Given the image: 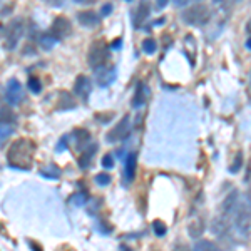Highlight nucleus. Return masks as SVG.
Returning <instances> with one entry per match:
<instances>
[{
    "instance_id": "nucleus-16",
    "label": "nucleus",
    "mask_w": 251,
    "mask_h": 251,
    "mask_svg": "<svg viewBox=\"0 0 251 251\" xmlns=\"http://www.w3.org/2000/svg\"><path fill=\"white\" fill-rule=\"evenodd\" d=\"M146 97H148V89H146L144 84H137L134 97H132V107H141L144 106L146 102Z\"/></svg>"
},
{
    "instance_id": "nucleus-36",
    "label": "nucleus",
    "mask_w": 251,
    "mask_h": 251,
    "mask_svg": "<svg viewBox=\"0 0 251 251\" xmlns=\"http://www.w3.org/2000/svg\"><path fill=\"white\" fill-rule=\"evenodd\" d=\"M72 2L80 3V5H92V3H96V0H72Z\"/></svg>"
},
{
    "instance_id": "nucleus-3",
    "label": "nucleus",
    "mask_w": 251,
    "mask_h": 251,
    "mask_svg": "<svg viewBox=\"0 0 251 251\" xmlns=\"http://www.w3.org/2000/svg\"><path fill=\"white\" fill-rule=\"evenodd\" d=\"M2 39H3V49L5 50H14L15 47L19 46L20 39L24 37V32H25V24H24V19H12L10 24L5 27H2Z\"/></svg>"
},
{
    "instance_id": "nucleus-37",
    "label": "nucleus",
    "mask_w": 251,
    "mask_h": 251,
    "mask_svg": "<svg viewBox=\"0 0 251 251\" xmlns=\"http://www.w3.org/2000/svg\"><path fill=\"white\" fill-rule=\"evenodd\" d=\"M173 251H193V250H191V248H188L186 245H176V246L173 248Z\"/></svg>"
},
{
    "instance_id": "nucleus-2",
    "label": "nucleus",
    "mask_w": 251,
    "mask_h": 251,
    "mask_svg": "<svg viewBox=\"0 0 251 251\" xmlns=\"http://www.w3.org/2000/svg\"><path fill=\"white\" fill-rule=\"evenodd\" d=\"M211 19V9L206 3H194L181 12V20L186 25L191 27H204Z\"/></svg>"
},
{
    "instance_id": "nucleus-14",
    "label": "nucleus",
    "mask_w": 251,
    "mask_h": 251,
    "mask_svg": "<svg viewBox=\"0 0 251 251\" xmlns=\"http://www.w3.org/2000/svg\"><path fill=\"white\" fill-rule=\"evenodd\" d=\"M75 100H74V96L67 91H60L59 92V102H57V107L60 111H71V109H75Z\"/></svg>"
},
{
    "instance_id": "nucleus-7",
    "label": "nucleus",
    "mask_w": 251,
    "mask_h": 251,
    "mask_svg": "<svg viewBox=\"0 0 251 251\" xmlns=\"http://www.w3.org/2000/svg\"><path fill=\"white\" fill-rule=\"evenodd\" d=\"M3 97L10 106H19L24 100V87L17 79H9L5 84V91H3Z\"/></svg>"
},
{
    "instance_id": "nucleus-18",
    "label": "nucleus",
    "mask_w": 251,
    "mask_h": 251,
    "mask_svg": "<svg viewBox=\"0 0 251 251\" xmlns=\"http://www.w3.org/2000/svg\"><path fill=\"white\" fill-rule=\"evenodd\" d=\"M72 136H74L75 146H77L79 149L91 143V132H89L87 129H75V131L72 132Z\"/></svg>"
},
{
    "instance_id": "nucleus-20",
    "label": "nucleus",
    "mask_w": 251,
    "mask_h": 251,
    "mask_svg": "<svg viewBox=\"0 0 251 251\" xmlns=\"http://www.w3.org/2000/svg\"><path fill=\"white\" fill-rule=\"evenodd\" d=\"M203 233H204V221L201 220V218H198V220H194L191 225H189V236L200 238Z\"/></svg>"
},
{
    "instance_id": "nucleus-32",
    "label": "nucleus",
    "mask_w": 251,
    "mask_h": 251,
    "mask_svg": "<svg viewBox=\"0 0 251 251\" xmlns=\"http://www.w3.org/2000/svg\"><path fill=\"white\" fill-rule=\"evenodd\" d=\"M12 134V126L10 124H2V143Z\"/></svg>"
},
{
    "instance_id": "nucleus-38",
    "label": "nucleus",
    "mask_w": 251,
    "mask_h": 251,
    "mask_svg": "<svg viewBox=\"0 0 251 251\" xmlns=\"http://www.w3.org/2000/svg\"><path fill=\"white\" fill-rule=\"evenodd\" d=\"M168 2H169V0H156L157 9H164V7L168 5Z\"/></svg>"
},
{
    "instance_id": "nucleus-39",
    "label": "nucleus",
    "mask_w": 251,
    "mask_h": 251,
    "mask_svg": "<svg viewBox=\"0 0 251 251\" xmlns=\"http://www.w3.org/2000/svg\"><path fill=\"white\" fill-rule=\"evenodd\" d=\"M119 44H121V39H117L116 42H112V44H111V47H112V49H119V47H121Z\"/></svg>"
},
{
    "instance_id": "nucleus-30",
    "label": "nucleus",
    "mask_w": 251,
    "mask_h": 251,
    "mask_svg": "<svg viewBox=\"0 0 251 251\" xmlns=\"http://www.w3.org/2000/svg\"><path fill=\"white\" fill-rule=\"evenodd\" d=\"M96 184L97 186H107V184H111V176H109L107 173H100V174H97L96 176Z\"/></svg>"
},
{
    "instance_id": "nucleus-23",
    "label": "nucleus",
    "mask_w": 251,
    "mask_h": 251,
    "mask_svg": "<svg viewBox=\"0 0 251 251\" xmlns=\"http://www.w3.org/2000/svg\"><path fill=\"white\" fill-rule=\"evenodd\" d=\"M143 50L146 52V54H149V55L154 54V52L157 50V44H156V40H154V39H151V37L144 39V40H143Z\"/></svg>"
},
{
    "instance_id": "nucleus-31",
    "label": "nucleus",
    "mask_w": 251,
    "mask_h": 251,
    "mask_svg": "<svg viewBox=\"0 0 251 251\" xmlns=\"http://www.w3.org/2000/svg\"><path fill=\"white\" fill-rule=\"evenodd\" d=\"M102 166L106 169L114 168V156H112V154H104L102 156Z\"/></svg>"
},
{
    "instance_id": "nucleus-41",
    "label": "nucleus",
    "mask_w": 251,
    "mask_h": 251,
    "mask_svg": "<svg viewBox=\"0 0 251 251\" xmlns=\"http://www.w3.org/2000/svg\"><path fill=\"white\" fill-rule=\"evenodd\" d=\"M30 245H32V250H34V251H40L39 250V245H35V243H30Z\"/></svg>"
},
{
    "instance_id": "nucleus-8",
    "label": "nucleus",
    "mask_w": 251,
    "mask_h": 251,
    "mask_svg": "<svg viewBox=\"0 0 251 251\" xmlns=\"http://www.w3.org/2000/svg\"><path fill=\"white\" fill-rule=\"evenodd\" d=\"M50 32L57 40H62L72 34V24L67 17H55L50 25Z\"/></svg>"
},
{
    "instance_id": "nucleus-43",
    "label": "nucleus",
    "mask_w": 251,
    "mask_h": 251,
    "mask_svg": "<svg viewBox=\"0 0 251 251\" xmlns=\"http://www.w3.org/2000/svg\"><path fill=\"white\" fill-rule=\"evenodd\" d=\"M231 2H241V0H231Z\"/></svg>"
},
{
    "instance_id": "nucleus-1",
    "label": "nucleus",
    "mask_w": 251,
    "mask_h": 251,
    "mask_svg": "<svg viewBox=\"0 0 251 251\" xmlns=\"http://www.w3.org/2000/svg\"><path fill=\"white\" fill-rule=\"evenodd\" d=\"M35 154V144L29 139H19L10 146L7 152V163L12 168L17 169H29L32 166Z\"/></svg>"
},
{
    "instance_id": "nucleus-24",
    "label": "nucleus",
    "mask_w": 251,
    "mask_h": 251,
    "mask_svg": "<svg viewBox=\"0 0 251 251\" xmlns=\"http://www.w3.org/2000/svg\"><path fill=\"white\" fill-rule=\"evenodd\" d=\"M152 231L156 233V236H164L168 233V226L161 220H154V223H152Z\"/></svg>"
},
{
    "instance_id": "nucleus-40",
    "label": "nucleus",
    "mask_w": 251,
    "mask_h": 251,
    "mask_svg": "<svg viewBox=\"0 0 251 251\" xmlns=\"http://www.w3.org/2000/svg\"><path fill=\"white\" fill-rule=\"evenodd\" d=\"M245 46H246V49H250V50H251V34H250V37L246 39V44H245Z\"/></svg>"
},
{
    "instance_id": "nucleus-11",
    "label": "nucleus",
    "mask_w": 251,
    "mask_h": 251,
    "mask_svg": "<svg viewBox=\"0 0 251 251\" xmlns=\"http://www.w3.org/2000/svg\"><path fill=\"white\" fill-rule=\"evenodd\" d=\"M116 79V67L114 66H102L99 69H96V82L100 87H107L111 86V82Z\"/></svg>"
},
{
    "instance_id": "nucleus-26",
    "label": "nucleus",
    "mask_w": 251,
    "mask_h": 251,
    "mask_svg": "<svg viewBox=\"0 0 251 251\" xmlns=\"http://www.w3.org/2000/svg\"><path fill=\"white\" fill-rule=\"evenodd\" d=\"M15 123V116L10 109H7L5 106L2 107V124H14Z\"/></svg>"
},
{
    "instance_id": "nucleus-29",
    "label": "nucleus",
    "mask_w": 251,
    "mask_h": 251,
    "mask_svg": "<svg viewBox=\"0 0 251 251\" xmlns=\"http://www.w3.org/2000/svg\"><path fill=\"white\" fill-rule=\"evenodd\" d=\"M201 0H173L174 7H177V9H188V7L194 5V3H200Z\"/></svg>"
},
{
    "instance_id": "nucleus-33",
    "label": "nucleus",
    "mask_w": 251,
    "mask_h": 251,
    "mask_svg": "<svg viewBox=\"0 0 251 251\" xmlns=\"http://www.w3.org/2000/svg\"><path fill=\"white\" fill-rule=\"evenodd\" d=\"M66 148H67V137L64 136L62 139H60V143L57 144V151H64Z\"/></svg>"
},
{
    "instance_id": "nucleus-6",
    "label": "nucleus",
    "mask_w": 251,
    "mask_h": 251,
    "mask_svg": "<svg viewBox=\"0 0 251 251\" xmlns=\"http://www.w3.org/2000/svg\"><path fill=\"white\" fill-rule=\"evenodd\" d=\"M131 134V117L127 114L121 117V121L117 123L114 127L106 134V141L107 143H119V141H124L126 137Z\"/></svg>"
},
{
    "instance_id": "nucleus-5",
    "label": "nucleus",
    "mask_w": 251,
    "mask_h": 251,
    "mask_svg": "<svg viewBox=\"0 0 251 251\" xmlns=\"http://www.w3.org/2000/svg\"><path fill=\"white\" fill-rule=\"evenodd\" d=\"M233 223L238 231L241 234H245V236L251 233V209L248 204L240 203L236 213H234V216H233Z\"/></svg>"
},
{
    "instance_id": "nucleus-17",
    "label": "nucleus",
    "mask_w": 251,
    "mask_h": 251,
    "mask_svg": "<svg viewBox=\"0 0 251 251\" xmlns=\"http://www.w3.org/2000/svg\"><path fill=\"white\" fill-rule=\"evenodd\" d=\"M96 151H97V144H91V146H89V148L86 149V151L82 152V156L79 157V166H80V169L89 168V164H91L92 157L96 156Z\"/></svg>"
},
{
    "instance_id": "nucleus-25",
    "label": "nucleus",
    "mask_w": 251,
    "mask_h": 251,
    "mask_svg": "<svg viewBox=\"0 0 251 251\" xmlns=\"http://www.w3.org/2000/svg\"><path fill=\"white\" fill-rule=\"evenodd\" d=\"M87 200H89V196L82 191V193H75L74 196L71 198V203L74 206H84L87 203Z\"/></svg>"
},
{
    "instance_id": "nucleus-27",
    "label": "nucleus",
    "mask_w": 251,
    "mask_h": 251,
    "mask_svg": "<svg viewBox=\"0 0 251 251\" xmlns=\"http://www.w3.org/2000/svg\"><path fill=\"white\" fill-rule=\"evenodd\" d=\"M29 89L34 94H40V91H42V82L39 80V77H29Z\"/></svg>"
},
{
    "instance_id": "nucleus-10",
    "label": "nucleus",
    "mask_w": 251,
    "mask_h": 251,
    "mask_svg": "<svg viewBox=\"0 0 251 251\" xmlns=\"http://www.w3.org/2000/svg\"><path fill=\"white\" fill-rule=\"evenodd\" d=\"M91 91H92V86H91V79L87 75H77L75 77V82H74V92L75 96L80 97L84 102L89 100V96H91Z\"/></svg>"
},
{
    "instance_id": "nucleus-42",
    "label": "nucleus",
    "mask_w": 251,
    "mask_h": 251,
    "mask_svg": "<svg viewBox=\"0 0 251 251\" xmlns=\"http://www.w3.org/2000/svg\"><path fill=\"white\" fill-rule=\"evenodd\" d=\"M250 86H251V71H250Z\"/></svg>"
},
{
    "instance_id": "nucleus-34",
    "label": "nucleus",
    "mask_w": 251,
    "mask_h": 251,
    "mask_svg": "<svg viewBox=\"0 0 251 251\" xmlns=\"http://www.w3.org/2000/svg\"><path fill=\"white\" fill-rule=\"evenodd\" d=\"M111 10H112V5H111V3H106V5L102 7V10H100V17H104V15H107Z\"/></svg>"
},
{
    "instance_id": "nucleus-22",
    "label": "nucleus",
    "mask_w": 251,
    "mask_h": 251,
    "mask_svg": "<svg viewBox=\"0 0 251 251\" xmlns=\"http://www.w3.org/2000/svg\"><path fill=\"white\" fill-rule=\"evenodd\" d=\"M196 251H223V250L218 245H214L213 241L201 240L196 243Z\"/></svg>"
},
{
    "instance_id": "nucleus-35",
    "label": "nucleus",
    "mask_w": 251,
    "mask_h": 251,
    "mask_svg": "<svg viewBox=\"0 0 251 251\" xmlns=\"http://www.w3.org/2000/svg\"><path fill=\"white\" fill-rule=\"evenodd\" d=\"M44 2H47L52 7H62V0H44Z\"/></svg>"
},
{
    "instance_id": "nucleus-15",
    "label": "nucleus",
    "mask_w": 251,
    "mask_h": 251,
    "mask_svg": "<svg viewBox=\"0 0 251 251\" xmlns=\"http://www.w3.org/2000/svg\"><path fill=\"white\" fill-rule=\"evenodd\" d=\"M149 14H151V7H149L148 2H141L139 7L136 9L134 12V25L139 27L141 24H144L146 20H148Z\"/></svg>"
},
{
    "instance_id": "nucleus-28",
    "label": "nucleus",
    "mask_w": 251,
    "mask_h": 251,
    "mask_svg": "<svg viewBox=\"0 0 251 251\" xmlns=\"http://www.w3.org/2000/svg\"><path fill=\"white\" fill-rule=\"evenodd\" d=\"M243 166V152H236V157L233 159L231 168H229V173H238Z\"/></svg>"
},
{
    "instance_id": "nucleus-9",
    "label": "nucleus",
    "mask_w": 251,
    "mask_h": 251,
    "mask_svg": "<svg viewBox=\"0 0 251 251\" xmlns=\"http://www.w3.org/2000/svg\"><path fill=\"white\" fill-rule=\"evenodd\" d=\"M238 206H240V196H238V191H231L228 196L225 198V201H223V204H221L223 218H226V220H228V218L229 220H233Z\"/></svg>"
},
{
    "instance_id": "nucleus-13",
    "label": "nucleus",
    "mask_w": 251,
    "mask_h": 251,
    "mask_svg": "<svg viewBox=\"0 0 251 251\" xmlns=\"http://www.w3.org/2000/svg\"><path fill=\"white\" fill-rule=\"evenodd\" d=\"M136 171H137V152L132 151V152H129L124 161V176H126V181H127V183H132V181H134Z\"/></svg>"
},
{
    "instance_id": "nucleus-12",
    "label": "nucleus",
    "mask_w": 251,
    "mask_h": 251,
    "mask_svg": "<svg viewBox=\"0 0 251 251\" xmlns=\"http://www.w3.org/2000/svg\"><path fill=\"white\" fill-rule=\"evenodd\" d=\"M75 19H77L79 25L86 27V29L97 27V25H99V22H100V15L96 14L94 10H80V12H77Z\"/></svg>"
},
{
    "instance_id": "nucleus-21",
    "label": "nucleus",
    "mask_w": 251,
    "mask_h": 251,
    "mask_svg": "<svg viewBox=\"0 0 251 251\" xmlns=\"http://www.w3.org/2000/svg\"><path fill=\"white\" fill-rule=\"evenodd\" d=\"M40 174L46 176L47 179H57V177H60V169L55 164H49L40 169Z\"/></svg>"
},
{
    "instance_id": "nucleus-4",
    "label": "nucleus",
    "mask_w": 251,
    "mask_h": 251,
    "mask_svg": "<svg viewBox=\"0 0 251 251\" xmlns=\"http://www.w3.org/2000/svg\"><path fill=\"white\" fill-rule=\"evenodd\" d=\"M107 59H109V47L102 40H96V42L91 44L87 50V64L91 69H99L102 66L107 64Z\"/></svg>"
},
{
    "instance_id": "nucleus-19",
    "label": "nucleus",
    "mask_w": 251,
    "mask_h": 251,
    "mask_svg": "<svg viewBox=\"0 0 251 251\" xmlns=\"http://www.w3.org/2000/svg\"><path fill=\"white\" fill-rule=\"evenodd\" d=\"M59 40L54 37V35L50 34V32H46V34H42L39 37V46L44 49V50H50L52 47L55 46V44H57Z\"/></svg>"
}]
</instances>
